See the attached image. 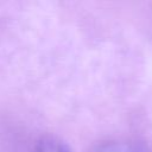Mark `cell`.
Returning a JSON list of instances; mask_svg holds the SVG:
<instances>
[{"label":"cell","mask_w":152,"mask_h":152,"mask_svg":"<svg viewBox=\"0 0 152 152\" xmlns=\"http://www.w3.org/2000/svg\"><path fill=\"white\" fill-rule=\"evenodd\" d=\"M34 152H74L72 148L62 139L53 135H45L39 139Z\"/></svg>","instance_id":"2"},{"label":"cell","mask_w":152,"mask_h":152,"mask_svg":"<svg viewBox=\"0 0 152 152\" xmlns=\"http://www.w3.org/2000/svg\"><path fill=\"white\" fill-rule=\"evenodd\" d=\"M89 152H152V150L137 140L110 139L95 145Z\"/></svg>","instance_id":"1"}]
</instances>
